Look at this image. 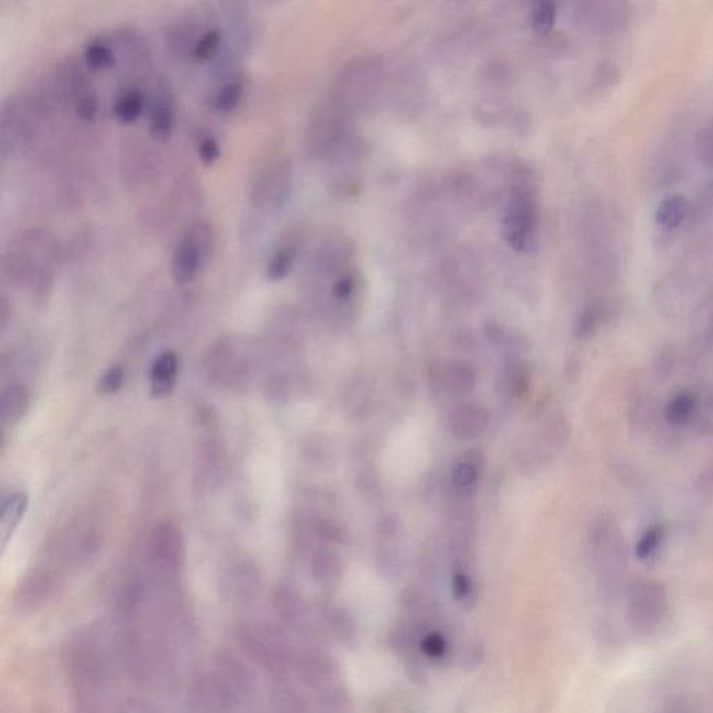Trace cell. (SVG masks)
I'll list each match as a JSON object with an SVG mask.
<instances>
[{
  "label": "cell",
  "instance_id": "6",
  "mask_svg": "<svg viewBox=\"0 0 713 713\" xmlns=\"http://www.w3.org/2000/svg\"><path fill=\"white\" fill-rule=\"evenodd\" d=\"M630 6L623 2L585 3L580 6L581 23L598 33L620 31L630 20Z\"/></svg>",
  "mask_w": 713,
  "mask_h": 713
},
{
  "label": "cell",
  "instance_id": "38",
  "mask_svg": "<svg viewBox=\"0 0 713 713\" xmlns=\"http://www.w3.org/2000/svg\"><path fill=\"white\" fill-rule=\"evenodd\" d=\"M712 194H713V186H712Z\"/></svg>",
  "mask_w": 713,
  "mask_h": 713
},
{
  "label": "cell",
  "instance_id": "14",
  "mask_svg": "<svg viewBox=\"0 0 713 713\" xmlns=\"http://www.w3.org/2000/svg\"><path fill=\"white\" fill-rule=\"evenodd\" d=\"M179 358L172 351L161 354L151 367V393L155 397L168 396L176 385Z\"/></svg>",
  "mask_w": 713,
  "mask_h": 713
},
{
  "label": "cell",
  "instance_id": "10",
  "mask_svg": "<svg viewBox=\"0 0 713 713\" xmlns=\"http://www.w3.org/2000/svg\"><path fill=\"white\" fill-rule=\"evenodd\" d=\"M246 88V77L243 73H233L223 78L222 83L212 94V108L215 112L223 113V115L236 111L243 102Z\"/></svg>",
  "mask_w": 713,
  "mask_h": 713
},
{
  "label": "cell",
  "instance_id": "36",
  "mask_svg": "<svg viewBox=\"0 0 713 713\" xmlns=\"http://www.w3.org/2000/svg\"><path fill=\"white\" fill-rule=\"evenodd\" d=\"M0 317H2V326H6L7 319H9V304H7L5 297H3L2 303H0Z\"/></svg>",
  "mask_w": 713,
  "mask_h": 713
},
{
  "label": "cell",
  "instance_id": "16",
  "mask_svg": "<svg viewBox=\"0 0 713 713\" xmlns=\"http://www.w3.org/2000/svg\"><path fill=\"white\" fill-rule=\"evenodd\" d=\"M30 409V392L26 386L13 383L2 393V421L5 425H14L24 418Z\"/></svg>",
  "mask_w": 713,
  "mask_h": 713
},
{
  "label": "cell",
  "instance_id": "35",
  "mask_svg": "<svg viewBox=\"0 0 713 713\" xmlns=\"http://www.w3.org/2000/svg\"><path fill=\"white\" fill-rule=\"evenodd\" d=\"M698 487L701 488V491L708 493L713 492V466L701 475L700 482H698Z\"/></svg>",
  "mask_w": 713,
  "mask_h": 713
},
{
  "label": "cell",
  "instance_id": "8",
  "mask_svg": "<svg viewBox=\"0 0 713 713\" xmlns=\"http://www.w3.org/2000/svg\"><path fill=\"white\" fill-rule=\"evenodd\" d=\"M489 418L488 410L478 404H459L450 411V434L460 441H470L487 429Z\"/></svg>",
  "mask_w": 713,
  "mask_h": 713
},
{
  "label": "cell",
  "instance_id": "19",
  "mask_svg": "<svg viewBox=\"0 0 713 713\" xmlns=\"http://www.w3.org/2000/svg\"><path fill=\"white\" fill-rule=\"evenodd\" d=\"M223 42H225V34L221 27L204 28L191 51V59L197 63L212 62L221 55Z\"/></svg>",
  "mask_w": 713,
  "mask_h": 713
},
{
  "label": "cell",
  "instance_id": "5",
  "mask_svg": "<svg viewBox=\"0 0 713 713\" xmlns=\"http://www.w3.org/2000/svg\"><path fill=\"white\" fill-rule=\"evenodd\" d=\"M590 544L602 573L610 578L619 576L627 558L626 538L619 524L612 517H599L592 524Z\"/></svg>",
  "mask_w": 713,
  "mask_h": 713
},
{
  "label": "cell",
  "instance_id": "27",
  "mask_svg": "<svg viewBox=\"0 0 713 713\" xmlns=\"http://www.w3.org/2000/svg\"><path fill=\"white\" fill-rule=\"evenodd\" d=\"M342 573L340 560L331 553H322L315 559V574L324 583L332 584L339 580Z\"/></svg>",
  "mask_w": 713,
  "mask_h": 713
},
{
  "label": "cell",
  "instance_id": "9",
  "mask_svg": "<svg viewBox=\"0 0 713 713\" xmlns=\"http://www.w3.org/2000/svg\"><path fill=\"white\" fill-rule=\"evenodd\" d=\"M301 241L297 234H289L280 241L266 264V279L280 282L292 273L297 258H299Z\"/></svg>",
  "mask_w": 713,
  "mask_h": 713
},
{
  "label": "cell",
  "instance_id": "31",
  "mask_svg": "<svg viewBox=\"0 0 713 713\" xmlns=\"http://www.w3.org/2000/svg\"><path fill=\"white\" fill-rule=\"evenodd\" d=\"M197 155L204 165H215L222 156L221 144L214 136H202L197 143Z\"/></svg>",
  "mask_w": 713,
  "mask_h": 713
},
{
  "label": "cell",
  "instance_id": "7",
  "mask_svg": "<svg viewBox=\"0 0 713 713\" xmlns=\"http://www.w3.org/2000/svg\"><path fill=\"white\" fill-rule=\"evenodd\" d=\"M148 130L155 140L165 141L172 136L176 123V102L168 85L161 84L150 102Z\"/></svg>",
  "mask_w": 713,
  "mask_h": 713
},
{
  "label": "cell",
  "instance_id": "1",
  "mask_svg": "<svg viewBox=\"0 0 713 713\" xmlns=\"http://www.w3.org/2000/svg\"><path fill=\"white\" fill-rule=\"evenodd\" d=\"M537 227V188L527 170H517L509 209L502 222L503 237L514 250L527 251L535 244Z\"/></svg>",
  "mask_w": 713,
  "mask_h": 713
},
{
  "label": "cell",
  "instance_id": "30",
  "mask_svg": "<svg viewBox=\"0 0 713 713\" xmlns=\"http://www.w3.org/2000/svg\"><path fill=\"white\" fill-rule=\"evenodd\" d=\"M357 278L350 271L342 272L333 280L331 294L336 301H347L356 293Z\"/></svg>",
  "mask_w": 713,
  "mask_h": 713
},
{
  "label": "cell",
  "instance_id": "11",
  "mask_svg": "<svg viewBox=\"0 0 713 713\" xmlns=\"http://www.w3.org/2000/svg\"><path fill=\"white\" fill-rule=\"evenodd\" d=\"M701 400L694 393L680 392L670 397L668 404L663 409V418L670 428L687 427L694 418L700 414Z\"/></svg>",
  "mask_w": 713,
  "mask_h": 713
},
{
  "label": "cell",
  "instance_id": "17",
  "mask_svg": "<svg viewBox=\"0 0 713 713\" xmlns=\"http://www.w3.org/2000/svg\"><path fill=\"white\" fill-rule=\"evenodd\" d=\"M28 506V495L24 492L14 493L3 503L2 516H0V539L5 548L14 531L19 527Z\"/></svg>",
  "mask_w": 713,
  "mask_h": 713
},
{
  "label": "cell",
  "instance_id": "4",
  "mask_svg": "<svg viewBox=\"0 0 713 713\" xmlns=\"http://www.w3.org/2000/svg\"><path fill=\"white\" fill-rule=\"evenodd\" d=\"M668 612V595L662 584L652 580H637L627 595V615L634 629L651 631L662 623Z\"/></svg>",
  "mask_w": 713,
  "mask_h": 713
},
{
  "label": "cell",
  "instance_id": "22",
  "mask_svg": "<svg viewBox=\"0 0 713 713\" xmlns=\"http://www.w3.org/2000/svg\"><path fill=\"white\" fill-rule=\"evenodd\" d=\"M328 626L333 636L346 647H354L358 642V627L353 617L342 609H333L328 613Z\"/></svg>",
  "mask_w": 713,
  "mask_h": 713
},
{
  "label": "cell",
  "instance_id": "24",
  "mask_svg": "<svg viewBox=\"0 0 713 713\" xmlns=\"http://www.w3.org/2000/svg\"><path fill=\"white\" fill-rule=\"evenodd\" d=\"M480 461V459H475L474 450L470 454H467V456L454 467L452 474L453 484L460 489L473 487L475 482H477L478 473H480Z\"/></svg>",
  "mask_w": 713,
  "mask_h": 713
},
{
  "label": "cell",
  "instance_id": "34",
  "mask_svg": "<svg viewBox=\"0 0 713 713\" xmlns=\"http://www.w3.org/2000/svg\"><path fill=\"white\" fill-rule=\"evenodd\" d=\"M452 587L457 601L467 602L473 595V583H471V578L467 576L466 571L457 570L454 573Z\"/></svg>",
  "mask_w": 713,
  "mask_h": 713
},
{
  "label": "cell",
  "instance_id": "26",
  "mask_svg": "<svg viewBox=\"0 0 713 713\" xmlns=\"http://www.w3.org/2000/svg\"><path fill=\"white\" fill-rule=\"evenodd\" d=\"M663 539H665V530L662 527H649L638 539L636 545L637 558L640 560L651 559L661 548Z\"/></svg>",
  "mask_w": 713,
  "mask_h": 713
},
{
  "label": "cell",
  "instance_id": "21",
  "mask_svg": "<svg viewBox=\"0 0 713 713\" xmlns=\"http://www.w3.org/2000/svg\"><path fill=\"white\" fill-rule=\"evenodd\" d=\"M85 66L91 72H106L116 65V55L112 46L102 38H94L84 48Z\"/></svg>",
  "mask_w": 713,
  "mask_h": 713
},
{
  "label": "cell",
  "instance_id": "23",
  "mask_svg": "<svg viewBox=\"0 0 713 713\" xmlns=\"http://www.w3.org/2000/svg\"><path fill=\"white\" fill-rule=\"evenodd\" d=\"M608 307L603 303H592L587 305L578 317L576 333L578 338H588L592 333L598 331L599 326L608 318Z\"/></svg>",
  "mask_w": 713,
  "mask_h": 713
},
{
  "label": "cell",
  "instance_id": "20",
  "mask_svg": "<svg viewBox=\"0 0 713 713\" xmlns=\"http://www.w3.org/2000/svg\"><path fill=\"white\" fill-rule=\"evenodd\" d=\"M443 386L454 395H467L475 386V371L470 365L453 361L442 371Z\"/></svg>",
  "mask_w": 713,
  "mask_h": 713
},
{
  "label": "cell",
  "instance_id": "3",
  "mask_svg": "<svg viewBox=\"0 0 713 713\" xmlns=\"http://www.w3.org/2000/svg\"><path fill=\"white\" fill-rule=\"evenodd\" d=\"M293 166L287 158L273 159L258 170L250 188V202L260 211L282 207L292 191Z\"/></svg>",
  "mask_w": 713,
  "mask_h": 713
},
{
  "label": "cell",
  "instance_id": "33",
  "mask_svg": "<svg viewBox=\"0 0 713 713\" xmlns=\"http://www.w3.org/2000/svg\"><path fill=\"white\" fill-rule=\"evenodd\" d=\"M124 372L120 367L109 368L98 381V390L104 395H111L122 388Z\"/></svg>",
  "mask_w": 713,
  "mask_h": 713
},
{
  "label": "cell",
  "instance_id": "25",
  "mask_svg": "<svg viewBox=\"0 0 713 713\" xmlns=\"http://www.w3.org/2000/svg\"><path fill=\"white\" fill-rule=\"evenodd\" d=\"M74 112H76L77 117H80L84 122L94 120L99 112L97 92L87 87V85L81 87V91L77 92L76 99H74Z\"/></svg>",
  "mask_w": 713,
  "mask_h": 713
},
{
  "label": "cell",
  "instance_id": "37",
  "mask_svg": "<svg viewBox=\"0 0 713 713\" xmlns=\"http://www.w3.org/2000/svg\"><path fill=\"white\" fill-rule=\"evenodd\" d=\"M661 713H687V711H686V709H684L683 705L673 704V705H670V707L666 708L665 711H662Z\"/></svg>",
  "mask_w": 713,
  "mask_h": 713
},
{
  "label": "cell",
  "instance_id": "12",
  "mask_svg": "<svg viewBox=\"0 0 713 713\" xmlns=\"http://www.w3.org/2000/svg\"><path fill=\"white\" fill-rule=\"evenodd\" d=\"M691 207L687 198L681 194L668 195L663 198L655 211V223L663 232H673L686 223Z\"/></svg>",
  "mask_w": 713,
  "mask_h": 713
},
{
  "label": "cell",
  "instance_id": "18",
  "mask_svg": "<svg viewBox=\"0 0 713 713\" xmlns=\"http://www.w3.org/2000/svg\"><path fill=\"white\" fill-rule=\"evenodd\" d=\"M499 386L509 399H521L530 388V371L521 361L507 364L500 375Z\"/></svg>",
  "mask_w": 713,
  "mask_h": 713
},
{
  "label": "cell",
  "instance_id": "28",
  "mask_svg": "<svg viewBox=\"0 0 713 713\" xmlns=\"http://www.w3.org/2000/svg\"><path fill=\"white\" fill-rule=\"evenodd\" d=\"M556 20V6L552 2H542L535 6L532 13V26L538 34L551 33Z\"/></svg>",
  "mask_w": 713,
  "mask_h": 713
},
{
  "label": "cell",
  "instance_id": "29",
  "mask_svg": "<svg viewBox=\"0 0 713 713\" xmlns=\"http://www.w3.org/2000/svg\"><path fill=\"white\" fill-rule=\"evenodd\" d=\"M421 654L431 661H441L448 654V641L439 633H428L421 638Z\"/></svg>",
  "mask_w": 713,
  "mask_h": 713
},
{
  "label": "cell",
  "instance_id": "13",
  "mask_svg": "<svg viewBox=\"0 0 713 713\" xmlns=\"http://www.w3.org/2000/svg\"><path fill=\"white\" fill-rule=\"evenodd\" d=\"M151 552L163 563H175L182 553V534L170 523L159 524L152 532Z\"/></svg>",
  "mask_w": 713,
  "mask_h": 713
},
{
  "label": "cell",
  "instance_id": "2",
  "mask_svg": "<svg viewBox=\"0 0 713 713\" xmlns=\"http://www.w3.org/2000/svg\"><path fill=\"white\" fill-rule=\"evenodd\" d=\"M215 247V234L208 222L191 223L177 240L170 260V273L180 285L193 282L208 264Z\"/></svg>",
  "mask_w": 713,
  "mask_h": 713
},
{
  "label": "cell",
  "instance_id": "32",
  "mask_svg": "<svg viewBox=\"0 0 713 713\" xmlns=\"http://www.w3.org/2000/svg\"><path fill=\"white\" fill-rule=\"evenodd\" d=\"M697 154L705 166L713 169V120L705 124L698 133Z\"/></svg>",
  "mask_w": 713,
  "mask_h": 713
},
{
  "label": "cell",
  "instance_id": "15",
  "mask_svg": "<svg viewBox=\"0 0 713 713\" xmlns=\"http://www.w3.org/2000/svg\"><path fill=\"white\" fill-rule=\"evenodd\" d=\"M148 105L150 102L141 88H124L113 102L112 112L117 122L133 124L144 115Z\"/></svg>",
  "mask_w": 713,
  "mask_h": 713
}]
</instances>
